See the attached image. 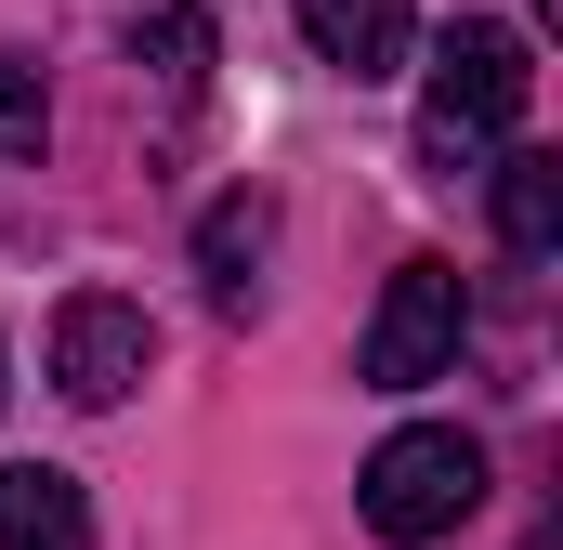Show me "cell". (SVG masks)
I'll return each mask as SVG.
<instances>
[{
	"label": "cell",
	"mask_w": 563,
	"mask_h": 550,
	"mask_svg": "<svg viewBox=\"0 0 563 550\" xmlns=\"http://www.w3.org/2000/svg\"><path fill=\"white\" fill-rule=\"evenodd\" d=\"M525 92H538L525 26H498V13L445 26V40H432V79H420V157L445 170V184H459V170H485L498 144L525 132Z\"/></svg>",
	"instance_id": "cell-1"
},
{
	"label": "cell",
	"mask_w": 563,
	"mask_h": 550,
	"mask_svg": "<svg viewBox=\"0 0 563 550\" xmlns=\"http://www.w3.org/2000/svg\"><path fill=\"white\" fill-rule=\"evenodd\" d=\"M472 498H485V446H472V432H445V419L380 432V446H367V472H354V512H367L394 550H420V538H445V525H472Z\"/></svg>",
	"instance_id": "cell-2"
},
{
	"label": "cell",
	"mask_w": 563,
	"mask_h": 550,
	"mask_svg": "<svg viewBox=\"0 0 563 550\" xmlns=\"http://www.w3.org/2000/svg\"><path fill=\"white\" fill-rule=\"evenodd\" d=\"M459 328H472V301H459V263H394L380 288V315H367V394H420L459 367Z\"/></svg>",
	"instance_id": "cell-3"
},
{
	"label": "cell",
	"mask_w": 563,
	"mask_h": 550,
	"mask_svg": "<svg viewBox=\"0 0 563 550\" xmlns=\"http://www.w3.org/2000/svg\"><path fill=\"white\" fill-rule=\"evenodd\" d=\"M144 367H157L144 301H119V288H79V301L53 315V394H66V407H119Z\"/></svg>",
	"instance_id": "cell-4"
},
{
	"label": "cell",
	"mask_w": 563,
	"mask_h": 550,
	"mask_svg": "<svg viewBox=\"0 0 563 550\" xmlns=\"http://www.w3.org/2000/svg\"><path fill=\"white\" fill-rule=\"evenodd\" d=\"M0 550H92V498H79V472L13 459V472H0Z\"/></svg>",
	"instance_id": "cell-5"
},
{
	"label": "cell",
	"mask_w": 563,
	"mask_h": 550,
	"mask_svg": "<svg viewBox=\"0 0 563 550\" xmlns=\"http://www.w3.org/2000/svg\"><path fill=\"white\" fill-rule=\"evenodd\" d=\"M301 40L341 79H394L407 66V0H301Z\"/></svg>",
	"instance_id": "cell-6"
},
{
	"label": "cell",
	"mask_w": 563,
	"mask_h": 550,
	"mask_svg": "<svg viewBox=\"0 0 563 550\" xmlns=\"http://www.w3.org/2000/svg\"><path fill=\"white\" fill-rule=\"evenodd\" d=\"M498 237H511V263L563 250V157L551 144H498Z\"/></svg>",
	"instance_id": "cell-7"
},
{
	"label": "cell",
	"mask_w": 563,
	"mask_h": 550,
	"mask_svg": "<svg viewBox=\"0 0 563 550\" xmlns=\"http://www.w3.org/2000/svg\"><path fill=\"white\" fill-rule=\"evenodd\" d=\"M263 250H276V210H263V197H223V210L197 223V275H210V301H223V315H250Z\"/></svg>",
	"instance_id": "cell-8"
},
{
	"label": "cell",
	"mask_w": 563,
	"mask_h": 550,
	"mask_svg": "<svg viewBox=\"0 0 563 550\" xmlns=\"http://www.w3.org/2000/svg\"><path fill=\"white\" fill-rule=\"evenodd\" d=\"M132 66H157V92L197 106V92H210V13H197V0H157L132 26Z\"/></svg>",
	"instance_id": "cell-9"
},
{
	"label": "cell",
	"mask_w": 563,
	"mask_h": 550,
	"mask_svg": "<svg viewBox=\"0 0 563 550\" xmlns=\"http://www.w3.org/2000/svg\"><path fill=\"white\" fill-rule=\"evenodd\" d=\"M40 144H53V92L26 53H0V157H40Z\"/></svg>",
	"instance_id": "cell-10"
},
{
	"label": "cell",
	"mask_w": 563,
	"mask_h": 550,
	"mask_svg": "<svg viewBox=\"0 0 563 550\" xmlns=\"http://www.w3.org/2000/svg\"><path fill=\"white\" fill-rule=\"evenodd\" d=\"M0 394H13V381H0Z\"/></svg>",
	"instance_id": "cell-11"
}]
</instances>
